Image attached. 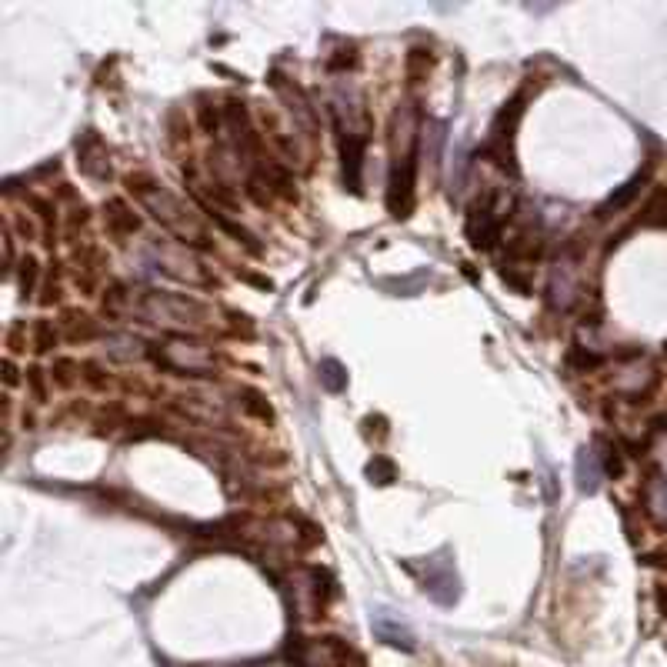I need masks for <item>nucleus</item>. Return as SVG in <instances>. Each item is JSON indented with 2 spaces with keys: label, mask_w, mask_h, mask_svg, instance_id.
<instances>
[{
  "label": "nucleus",
  "mask_w": 667,
  "mask_h": 667,
  "mask_svg": "<svg viewBox=\"0 0 667 667\" xmlns=\"http://www.w3.org/2000/svg\"><path fill=\"white\" fill-rule=\"evenodd\" d=\"M104 307L111 314L134 317V321L157 324L164 331H201L211 324V311L187 294H167V291H111Z\"/></svg>",
  "instance_id": "f257e3e1"
},
{
  "label": "nucleus",
  "mask_w": 667,
  "mask_h": 667,
  "mask_svg": "<svg viewBox=\"0 0 667 667\" xmlns=\"http://www.w3.org/2000/svg\"><path fill=\"white\" fill-rule=\"evenodd\" d=\"M127 187H131V194L137 197V204H141L144 211L151 214L167 234H174L181 244H197V247L211 244V234H207V227L197 221V214L187 204L177 201L164 184H157L154 177L131 174L127 177Z\"/></svg>",
  "instance_id": "f03ea898"
},
{
  "label": "nucleus",
  "mask_w": 667,
  "mask_h": 667,
  "mask_svg": "<svg viewBox=\"0 0 667 667\" xmlns=\"http://www.w3.org/2000/svg\"><path fill=\"white\" fill-rule=\"evenodd\" d=\"M414 171H417V114L411 104L397 111L394 127V157H391V211L394 217H407L414 197Z\"/></svg>",
  "instance_id": "7ed1b4c3"
},
{
  "label": "nucleus",
  "mask_w": 667,
  "mask_h": 667,
  "mask_svg": "<svg viewBox=\"0 0 667 667\" xmlns=\"http://www.w3.org/2000/svg\"><path fill=\"white\" fill-rule=\"evenodd\" d=\"M147 271L154 274H164V277H174V281H184L191 287H207L211 284V274L204 271V264L197 261L191 251H184V247H171V244H157L151 241L147 244Z\"/></svg>",
  "instance_id": "20e7f679"
},
{
  "label": "nucleus",
  "mask_w": 667,
  "mask_h": 667,
  "mask_svg": "<svg viewBox=\"0 0 667 667\" xmlns=\"http://www.w3.org/2000/svg\"><path fill=\"white\" fill-rule=\"evenodd\" d=\"M157 361L164 367H171L177 374H191V377H211L214 374V354L207 351L204 344H194L187 337H167L164 344H157Z\"/></svg>",
  "instance_id": "39448f33"
},
{
  "label": "nucleus",
  "mask_w": 667,
  "mask_h": 667,
  "mask_svg": "<svg viewBox=\"0 0 667 667\" xmlns=\"http://www.w3.org/2000/svg\"><path fill=\"white\" fill-rule=\"evenodd\" d=\"M417 574H421V584H424V594L437 601L441 607H454L457 597H461V581H457V571H454V561L451 554L441 551L434 557H427L421 567H414Z\"/></svg>",
  "instance_id": "423d86ee"
},
{
  "label": "nucleus",
  "mask_w": 667,
  "mask_h": 667,
  "mask_svg": "<svg viewBox=\"0 0 667 667\" xmlns=\"http://www.w3.org/2000/svg\"><path fill=\"white\" fill-rule=\"evenodd\" d=\"M371 627H374L377 641L401 647V651H414V631L401 621V617H394L391 611H374Z\"/></svg>",
  "instance_id": "0eeeda50"
},
{
  "label": "nucleus",
  "mask_w": 667,
  "mask_h": 667,
  "mask_svg": "<svg viewBox=\"0 0 667 667\" xmlns=\"http://www.w3.org/2000/svg\"><path fill=\"white\" fill-rule=\"evenodd\" d=\"M574 474H577V491H581V494H594L597 487H601V477H604L601 454H597L594 447H581V451H577Z\"/></svg>",
  "instance_id": "6e6552de"
},
{
  "label": "nucleus",
  "mask_w": 667,
  "mask_h": 667,
  "mask_svg": "<svg viewBox=\"0 0 667 667\" xmlns=\"http://www.w3.org/2000/svg\"><path fill=\"white\" fill-rule=\"evenodd\" d=\"M107 221H111V227L117 234H134L137 231V217L131 214V207H127L124 201H111L107 204Z\"/></svg>",
  "instance_id": "1a4fd4ad"
},
{
  "label": "nucleus",
  "mask_w": 667,
  "mask_h": 667,
  "mask_svg": "<svg viewBox=\"0 0 667 667\" xmlns=\"http://www.w3.org/2000/svg\"><path fill=\"white\" fill-rule=\"evenodd\" d=\"M317 371H321V384H324L331 394H341L344 387H347V374H344V367L337 364L334 357H327V361H321V367H317Z\"/></svg>",
  "instance_id": "9d476101"
},
{
  "label": "nucleus",
  "mask_w": 667,
  "mask_h": 667,
  "mask_svg": "<svg viewBox=\"0 0 667 667\" xmlns=\"http://www.w3.org/2000/svg\"><path fill=\"white\" fill-rule=\"evenodd\" d=\"M107 351L114 357H124V361H134V357H144V344L131 334H117L107 341Z\"/></svg>",
  "instance_id": "9b49d317"
},
{
  "label": "nucleus",
  "mask_w": 667,
  "mask_h": 667,
  "mask_svg": "<svg viewBox=\"0 0 667 667\" xmlns=\"http://www.w3.org/2000/svg\"><path fill=\"white\" fill-rule=\"evenodd\" d=\"M641 184H644V177H634V181H627V184L621 187V191L607 197V204L601 207V211H597V217H607L611 211H621V207H624L627 201H631V197H634L637 191H641Z\"/></svg>",
  "instance_id": "f8f14e48"
},
{
  "label": "nucleus",
  "mask_w": 667,
  "mask_h": 667,
  "mask_svg": "<svg viewBox=\"0 0 667 667\" xmlns=\"http://www.w3.org/2000/svg\"><path fill=\"white\" fill-rule=\"evenodd\" d=\"M647 507H651L654 517L667 521V481H654L651 494H647Z\"/></svg>",
  "instance_id": "ddd939ff"
},
{
  "label": "nucleus",
  "mask_w": 667,
  "mask_h": 667,
  "mask_svg": "<svg viewBox=\"0 0 667 667\" xmlns=\"http://www.w3.org/2000/svg\"><path fill=\"white\" fill-rule=\"evenodd\" d=\"M367 477H374L377 484H391L394 481V464L384 461V457H374V464L367 467Z\"/></svg>",
  "instance_id": "4468645a"
}]
</instances>
